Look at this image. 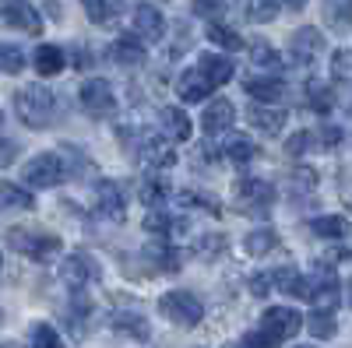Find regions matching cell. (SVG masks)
<instances>
[{
  "mask_svg": "<svg viewBox=\"0 0 352 348\" xmlns=\"http://www.w3.org/2000/svg\"><path fill=\"white\" fill-rule=\"evenodd\" d=\"M300 348H317V345H300Z\"/></svg>",
  "mask_w": 352,
  "mask_h": 348,
  "instance_id": "54",
  "label": "cell"
},
{
  "mask_svg": "<svg viewBox=\"0 0 352 348\" xmlns=\"http://www.w3.org/2000/svg\"><path fill=\"white\" fill-rule=\"evenodd\" d=\"M215 89H212V81L204 78L197 67H187L180 78H176V95H180V102H204Z\"/></svg>",
  "mask_w": 352,
  "mask_h": 348,
  "instance_id": "20",
  "label": "cell"
},
{
  "mask_svg": "<svg viewBox=\"0 0 352 348\" xmlns=\"http://www.w3.org/2000/svg\"><path fill=\"white\" fill-rule=\"evenodd\" d=\"M32 64H36V74H43V78H56V74H64L67 56H64V49H60V46L46 43V46H39V49H36Z\"/></svg>",
  "mask_w": 352,
  "mask_h": 348,
  "instance_id": "29",
  "label": "cell"
},
{
  "mask_svg": "<svg viewBox=\"0 0 352 348\" xmlns=\"http://www.w3.org/2000/svg\"><path fill=\"white\" fill-rule=\"evenodd\" d=\"M138 162H144L152 172H162V169H173L176 165V152H173V141L162 137V134H148L141 144H138Z\"/></svg>",
  "mask_w": 352,
  "mask_h": 348,
  "instance_id": "13",
  "label": "cell"
},
{
  "mask_svg": "<svg viewBox=\"0 0 352 348\" xmlns=\"http://www.w3.org/2000/svg\"><path fill=\"white\" fill-rule=\"evenodd\" d=\"M247 120H250L254 130L275 137V134H282V127H285V120H289V109H285V106H261V102H254L250 113H247Z\"/></svg>",
  "mask_w": 352,
  "mask_h": 348,
  "instance_id": "19",
  "label": "cell"
},
{
  "mask_svg": "<svg viewBox=\"0 0 352 348\" xmlns=\"http://www.w3.org/2000/svg\"><path fill=\"white\" fill-rule=\"evenodd\" d=\"M222 250H226V236H222V232H208V236H201L194 243V257H201V260H215Z\"/></svg>",
  "mask_w": 352,
  "mask_h": 348,
  "instance_id": "42",
  "label": "cell"
},
{
  "mask_svg": "<svg viewBox=\"0 0 352 348\" xmlns=\"http://www.w3.org/2000/svg\"><path fill=\"white\" fill-rule=\"evenodd\" d=\"M14 113H18V120L28 130H43V127L53 124V116H56V95L39 81L21 84V89L14 92Z\"/></svg>",
  "mask_w": 352,
  "mask_h": 348,
  "instance_id": "1",
  "label": "cell"
},
{
  "mask_svg": "<svg viewBox=\"0 0 352 348\" xmlns=\"http://www.w3.org/2000/svg\"><path fill=\"white\" fill-rule=\"evenodd\" d=\"M278 246V232L275 229H254V232H247V240H243V253L247 257H264V253H272Z\"/></svg>",
  "mask_w": 352,
  "mask_h": 348,
  "instance_id": "35",
  "label": "cell"
},
{
  "mask_svg": "<svg viewBox=\"0 0 352 348\" xmlns=\"http://www.w3.org/2000/svg\"><path fill=\"white\" fill-rule=\"evenodd\" d=\"M81 8L92 25H113V21H120L127 0H81Z\"/></svg>",
  "mask_w": 352,
  "mask_h": 348,
  "instance_id": "27",
  "label": "cell"
},
{
  "mask_svg": "<svg viewBox=\"0 0 352 348\" xmlns=\"http://www.w3.org/2000/svg\"><path fill=\"white\" fill-rule=\"evenodd\" d=\"M226 348H243V345H226Z\"/></svg>",
  "mask_w": 352,
  "mask_h": 348,
  "instance_id": "53",
  "label": "cell"
},
{
  "mask_svg": "<svg viewBox=\"0 0 352 348\" xmlns=\"http://www.w3.org/2000/svg\"><path fill=\"white\" fill-rule=\"evenodd\" d=\"M134 36L141 43H162L166 36V18L152 4H134Z\"/></svg>",
  "mask_w": 352,
  "mask_h": 348,
  "instance_id": "16",
  "label": "cell"
},
{
  "mask_svg": "<svg viewBox=\"0 0 352 348\" xmlns=\"http://www.w3.org/2000/svg\"><path fill=\"white\" fill-rule=\"evenodd\" d=\"M208 43L212 46H219V49H226V53H240V49H247V43H243V36L236 32V28H229V25H222V21H208Z\"/></svg>",
  "mask_w": 352,
  "mask_h": 348,
  "instance_id": "31",
  "label": "cell"
},
{
  "mask_svg": "<svg viewBox=\"0 0 352 348\" xmlns=\"http://www.w3.org/2000/svg\"><path fill=\"white\" fill-rule=\"evenodd\" d=\"M32 208H36L32 190L11 180H0V211H32Z\"/></svg>",
  "mask_w": 352,
  "mask_h": 348,
  "instance_id": "24",
  "label": "cell"
},
{
  "mask_svg": "<svg viewBox=\"0 0 352 348\" xmlns=\"http://www.w3.org/2000/svg\"><path fill=\"white\" fill-rule=\"evenodd\" d=\"M141 257H144V264H148L152 275H180V268H184V253L176 250L173 240L148 243V246L141 250Z\"/></svg>",
  "mask_w": 352,
  "mask_h": 348,
  "instance_id": "12",
  "label": "cell"
},
{
  "mask_svg": "<svg viewBox=\"0 0 352 348\" xmlns=\"http://www.w3.org/2000/svg\"><path fill=\"white\" fill-rule=\"evenodd\" d=\"M307 102L314 113H331L335 109V89L324 81H307Z\"/></svg>",
  "mask_w": 352,
  "mask_h": 348,
  "instance_id": "39",
  "label": "cell"
},
{
  "mask_svg": "<svg viewBox=\"0 0 352 348\" xmlns=\"http://www.w3.org/2000/svg\"><path fill=\"white\" fill-rule=\"evenodd\" d=\"M0 21H4L8 28H18V32H25V36L43 32V18H39L32 0H0Z\"/></svg>",
  "mask_w": 352,
  "mask_h": 348,
  "instance_id": "10",
  "label": "cell"
},
{
  "mask_svg": "<svg viewBox=\"0 0 352 348\" xmlns=\"http://www.w3.org/2000/svg\"><path fill=\"white\" fill-rule=\"evenodd\" d=\"M222 155L236 165H247L257 159V144H254V137H247L240 130H229V134H222Z\"/></svg>",
  "mask_w": 352,
  "mask_h": 348,
  "instance_id": "22",
  "label": "cell"
},
{
  "mask_svg": "<svg viewBox=\"0 0 352 348\" xmlns=\"http://www.w3.org/2000/svg\"><path fill=\"white\" fill-rule=\"evenodd\" d=\"M197 71L212 81V89H219V84H229V81H232V74H236V64H232L226 53H201V56H197Z\"/></svg>",
  "mask_w": 352,
  "mask_h": 348,
  "instance_id": "21",
  "label": "cell"
},
{
  "mask_svg": "<svg viewBox=\"0 0 352 348\" xmlns=\"http://www.w3.org/2000/svg\"><path fill=\"white\" fill-rule=\"evenodd\" d=\"M236 11L250 21V25H268L278 18L282 0H236Z\"/></svg>",
  "mask_w": 352,
  "mask_h": 348,
  "instance_id": "28",
  "label": "cell"
},
{
  "mask_svg": "<svg viewBox=\"0 0 352 348\" xmlns=\"http://www.w3.org/2000/svg\"><path fill=\"white\" fill-rule=\"evenodd\" d=\"M243 92L261 102V106H278L285 99V81L278 74H261V78H247L243 81Z\"/></svg>",
  "mask_w": 352,
  "mask_h": 348,
  "instance_id": "17",
  "label": "cell"
},
{
  "mask_svg": "<svg viewBox=\"0 0 352 348\" xmlns=\"http://www.w3.org/2000/svg\"><path fill=\"white\" fill-rule=\"evenodd\" d=\"M310 232L320 240H345L349 236V218L345 215H317L310 222Z\"/></svg>",
  "mask_w": 352,
  "mask_h": 348,
  "instance_id": "34",
  "label": "cell"
},
{
  "mask_svg": "<svg viewBox=\"0 0 352 348\" xmlns=\"http://www.w3.org/2000/svg\"><path fill=\"white\" fill-rule=\"evenodd\" d=\"M56 278H60L71 292H85L92 281H99V264H96V257L92 253H85V250H74L60 260V268H56Z\"/></svg>",
  "mask_w": 352,
  "mask_h": 348,
  "instance_id": "6",
  "label": "cell"
},
{
  "mask_svg": "<svg viewBox=\"0 0 352 348\" xmlns=\"http://www.w3.org/2000/svg\"><path fill=\"white\" fill-rule=\"evenodd\" d=\"M250 60H254V67H261V71L275 74V71L282 67V53H278L272 43L257 39V43H250Z\"/></svg>",
  "mask_w": 352,
  "mask_h": 348,
  "instance_id": "37",
  "label": "cell"
},
{
  "mask_svg": "<svg viewBox=\"0 0 352 348\" xmlns=\"http://www.w3.org/2000/svg\"><path fill=\"white\" fill-rule=\"evenodd\" d=\"M232 124H236V106H232L229 99H215L204 106V116H201V127L208 137H222L232 130Z\"/></svg>",
  "mask_w": 352,
  "mask_h": 348,
  "instance_id": "15",
  "label": "cell"
},
{
  "mask_svg": "<svg viewBox=\"0 0 352 348\" xmlns=\"http://www.w3.org/2000/svg\"><path fill=\"white\" fill-rule=\"evenodd\" d=\"M25 71V53L14 43H0V74H21Z\"/></svg>",
  "mask_w": 352,
  "mask_h": 348,
  "instance_id": "41",
  "label": "cell"
},
{
  "mask_svg": "<svg viewBox=\"0 0 352 348\" xmlns=\"http://www.w3.org/2000/svg\"><path fill=\"white\" fill-rule=\"evenodd\" d=\"M247 288H250L257 299H264V296H268L272 288H275V285H272V271H254L250 281H247Z\"/></svg>",
  "mask_w": 352,
  "mask_h": 348,
  "instance_id": "47",
  "label": "cell"
},
{
  "mask_svg": "<svg viewBox=\"0 0 352 348\" xmlns=\"http://www.w3.org/2000/svg\"><path fill=\"white\" fill-rule=\"evenodd\" d=\"M243 348H282V338H275L268 327H254L243 334Z\"/></svg>",
  "mask_w": 352,
  "mask_h": 348,
  "instance_id": "44",
  "label": "cell"
},
{
  "mask_svg": "<svg viewBox=\"0 0 352 348\" xmlns=\"http://www.w3.org/2000/svg\"><path fill=\"white\" fill-rule=\"evenodd\" d=\"M78 99H81V109H85L88 116H99V120L116 113V92H113V84H109L106 78H88V81L81 84Z\"/></svg>",
  "mask_w": 352,
  "mask_h": 348,
  "instance_id": "8",
  "label": "cell"
},
{
  "mask_svg": "<svg viewBox=\"0 0 352 348\" xmlns=\"http://www.w3.org/2000/svg\"><path fill=\"white\" fill-rule=\"evenodd\" d=\"M138 200L144 208H166L169 200V180L162 176V172H148V176L141 180L138 187Z\"/></svg>",
  "mask_w": 352,
  "mask_h": 348,
  "instance_id": "26",
  "label": "cell"
},
{
  "mask_svg": "<svg viewBox=\"0 0 352 348\" xmlns=\"http://www.w3.org/2000/svg\"><path fill=\"white\" fill-rule=\"evenodd\" d=\"M310 144H314V130H300V134H292V137L285 141V152H289L292 159H300Z\"/></svg>",
  "mask_w": 352,
  "mask_h": 348,
  "instance_id": "46",
  "label": "cell"
},
{
  "mask_svg": "<svg viewBox=\"0 0 352 348\" xmlns=\"http://www.w3.org/2000/svg\"><path fill=\"white\" fill-rule=\"evenodd\" d=\"M307 303H314L317 310H335L342 303V281L331 268H314L307 275Z\"/></svg>",
  "mask_w": 352,
  "mask_h": 348,
  "instance_id": "7",
  "label": "cell"
},
{
  "mask_svg": "<svg viewBox=\"0 0 352 348\" xmlns=\"http://www.w3.org/2000/svg\"><path fill=\"white\" fill-rule=\"evenodd\" d=\"M261 327H268L275 338H296L303 331V316L292 310V306H268L261 313Z\"/></svg>",
  "mask_w": 352,
  "mask_h": 348,
  "instance_id": "14",
  "label": "cell"
},
{
  "mask_svg": "<svg viewBox=\"0 0 352 348\" xmlns=\"http://www.w3.org/2000/svg\"><path fill=\"white\" fill-rule=\"evenodd\" d=\"M314 141H317V148H338L342 144V127H320V130H314Z\"/></svg>",
  "mask_w": 352,
  "mask_h": 348,
  "instance_id": "48",
  "label": "cell"
},
{
  "mask_svg": "<svg viewBox=\"0 0 352 348\" xmlns=\"http://www.w3.org/2000/svg\"><path fill=\"white\" fill-rule=\"evenodd\" d=\"M159 124H162V137H169V141H190L194 127H190V116L180 106H162Z\"/></svg>",
  "mask_w": 352,
  "mask_h": 348,
  "instance_id": "25",
  "label": "cell"
},
{
  "mask_svg": "<svg viewBox=\"0 0 352 348\" xmlns=\"http://www.w3.org/2000/svg\"><path fill=\"white\" fill-rule=\"evenodd\" d=\"M320 53H324V36H320V28L303 25V28H296V32L289 36V64L310 67Z\"/></svg>",
  "mask_w": 352,
  "mask_h": 348,
  "instance_id": "9",
  "label": "cell"
},
{
  "mask_svg": "<svg viewBox=\"0 0 352 348\" xmlns=\"http://www.w3.org/2000/svg\"><path fill=\"white\" fill-rule=\"evenodd\" d=\"M345 299H349V306H352V278H349V285H345Z\"/></svg>",
  "mask_w": 352,
  "mask_h": 348,
  "instance_id": "51",
  "label": "cell"
},
{
  "mask_svg": "<svg viewBox=\"0 0 352 348\" xmlns=\"http://www.w3.org/2000/svg\"><path fill=\"white\" fill-rule=\"evenodd\" d=\"M272 285L278 288V292L292 296V299H307V275L296 271V268H289V264L272 271Z\"/></svg>",
  "mask_w": 352,
  "mask_h": 348,
  "instance_id": "30",
  "label": "cell"
},
{
  "mask_svg": "<svg viewBox=\"0 0 352 348\" xmlns=\"http://www.w3.org/2000/svg\"><path fill=\"white\" fill-rule=\"evenodd\" d=\"M8 246L18 250L21 257L36 260V264H50V260H56L64 253V240L53 236V232H43V229H28V225H14L8 229Z\"/></svg>",
  "mask_w": 352,
  "mask_h": 348,
  "instance_id": "2",
  "label": "cell"
},
{
  "mask_svg": "<svg viewBox=\"0 0 352 348\" xmlns=\"http://www.w3.org/2000/svg\"><path fill=\"white\" fill-rule=\"evenodd\" d=\"M180 229L184 225L162 208H148V215H144V232H152V236H159V240H173Z\"/></svg>",
  "mask_w": 352,
  "mask_h": 348,
  "instance_id": "33",
  "label": "cell"
},
{
  "mask_svg": "<svg viewBox=\"0 0 352 348\" xmlns=\"http://www.w3.org/2000/svg\"><path fill=\"white\" fill-rule=\"evenodd\" d=\"M190 11L204 21H222L226 14V0H190Z\"/></svg>",
  "mask_w": 352,
  "mask_h": 348,
  "instance_id": "43",
  "label": "cell"
},
{
  "mask_svg": "<svg viewBox=\"0 0 352 348\" xmlns=\"http://www.w3.org/2000/svg\"><path fill=\"white\" fill-rule=\"evenodd\" d=\"M282 4H285L289 11H303V8H307V0H282Z\"/></svg>",
  "mask_w": 352,
  "mask_h": 348,
  "instance_id": "50",
  "label": "cell"
},
{
  "mask_svg": "<svg viewBox=\"0 0 352 348\" xmlns=\"http://www.w3.org/2000/svg\"><path fill=\"white\" fill-rule=\"evenodd\" d=\"M0 348H14V345H8V341H0Z\"/></svg>",
  "mask_w": 352,
  "mask_h": 348,
  "instance_id": "52",
  "label": "cell"
},
{
  "mask_svg": "<svg viewBox=\"0 0 352 348\" xmlns=\"http://www.w3.org/2000/svg\"><path fill=\"white\" fill-rule=\"evenodd\" d=\"M159 313L176 327H197L204 321V303L187 288H173V292H162Z\"/></svg>",
  "mask_w": 352,
  "mask_h": 348,
  "instance_id": "4",
  "label": "cell"
},
{
  "mask_svg": "<svg viewBox=\"0 0 352 348\" xmlns=\"http://www.w3.org/2000/svg\"><path fill=\"white\" fill-rule=\"evenodd\" d=\"M109 327L120 338H134V341H152V324L141 313H113Z\"/></svg>",
  "mask_w": 352,
  "mask_h": 348,
  "instance_id": "23",
  "label": "cell"
},
{
  "mask_svg": "<svg viewBox=\"0 0 352 348\" xmlns=\"http://www.w3.org/2000/svg\"><path fill=\"white\" fill-rule=\"evenodd\" d=\"M18 155H21L18 141H14V137H0V169L14 165V159H18Z\"/></svg>",
  "mask_w": 352,
  "mask_h": 348,
  "instance_id": "49",
  "label": "cell"
},
{
  "mask_svg": "<svg viewBox=\"0 0 352 348\" xmlns=\"http://www.w3.org/2000/svg\"><path fill=\"white\" fill-rule=\"evenodd\" d=\"M303 327H307L317 341H328V338H335V334H338V321H335V313H331V310H317V306L307 313Z\"/></svg>",
  "mask_w": 352,
  "mask_h": 348,
  "instance_id": "32",
  "label": "cell"
},
{
  "mask_svg": "<svg viewBox=\"0 0 352 348\" xmlns=\"http://www.w3.org/2000/svg\"><path fill=\"white\" fill-rule=\"evenodd\" d=\"M28 348H67V345H64V338H60V334H56V327H53V324L36 321L32 327H28Z\"/></svg>",
  "mask_w": 352,
  "mask_h": 348,
  "instance_id": "38",
  "label": "cell"
},
{
  "mask_svg": "<svg viewBox=\"0 0 352 348\" xmlns=\"http://www.w3.org/2000/svg\"><path fill=\"white\" fill-rule=\"evenodd\" d=\"M324 18H328L331 28L345 32L352 25V0H324Z\"/></svg>",
  "mask_w": 352,
  "mask_h": 348,
  "instance_id": "40",
  "label": "cell"
},
{
  "mask_svg": "<svg viewBox=\"0 0 352 348\" xmlns=\"http://www.w3.org/2000/svg\"><path fill=\"white\" fill-rule=\"evenodd\" d=\"M92 205H96V215H102V218L120 225L127 218V190L116 183V180H102V183H96Z\"/></svg>",
  "mask_w": 352,
  "mask_h": 348,
  "instance_id": "11",
  "label": "cell"
},
{
  "mask_svg": "<svg viewBox=\"0 0 352 348\" xmlns=\"http://www.w3.org/2000/svg\"><path fill=\"white\" fill-rule=\"evenodd\" d=\"M275 197H278L275 187L268 180H257V176L236 180V187H232V205L240 211H250L254 218H264V211L275 205Z\"/></svg>",
  "mask_w": 352,
  "mask_h": 348,
  "instance_id": "5",
  "label": "cell"
},
{
  "mask_svg": "<svg viewBox=\"0 0 352 348\" xmlns=\"http://www.w3.org/2000/svg\"><path fill=\"white\" fill-rule=\"evenodd\" d=\"M0 268H4V257H0Z\"/></svg>",
  "mask_w": 352,
  "mask_h": 348,
  "instance_id": "55",
  "label": "cell"
},
{
  "mask_svg": "<svg viewBox=\"0 0 352 348\" xmlns=\"http://www.w3.org/2000/svg\"><path fill=\"white\" fill-rule=\"evenodd\" d=\"M331 78L335 81H352V53L349 49L331 53Z\"/></svg>",
  "mask_w": 352,
  "mask_h": 348,
  "instance_id": "45",
  "label": "cell"
},
{
  "mask_svg": "<svg viewBox=\"0 0 352 348\" xmlns=\"http://www.w3.org/2000/svg\"><path fill=\"white\" fill-rule=\"evenodd\" d=\"M109 60L120 64V67H141L144 60H148V49H144V43L134 32H127V36L109 43Z\"/></svg>",
  "mask_w": 352,
  "mask_h": 348,
  "instance_id": "18",
  "label": "cell"
},
{
  "mask_svg": "<svg viewBox=\"0 0 352 348\" xmlns=\"http://www.w3.org/2000/svg\"><path fill=\"white\" fill-rule=\"evenodd\" d=\"M176 200H180L184 208H190V211H204V215H222V205H219V197H212V194H204V190H180L176 194Z\"/></svg>",
  "mask_w": 352,
  "mask_h": 348,
  "instance_id": "36",
  "label": "cell"
},
{
  "mask_svg": "<svg viewBox=\"0 0 352 348\" xmlns=\"http://www.w3.org/2000/svg\"><path fill=\"white\" fill-rule=\"evenodd\" d=\"M71 176L67 159H60L56 152H39L36 159H28L21 165V183L32 187V190H50V187H60Z\"/></svg>",
  "mask_w": 352,
  "mask_h": 348,
  "instance_id": "3",
  "label": "cell"
}]
</instances>
